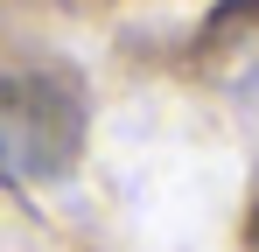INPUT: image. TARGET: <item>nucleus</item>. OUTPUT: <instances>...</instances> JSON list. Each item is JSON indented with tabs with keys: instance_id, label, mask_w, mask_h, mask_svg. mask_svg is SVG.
Instances as JSON below:
<instances>
[{
	"instance_id": "1",
	"label": "nucleus",
	"mask_w": 259,
	"mask_h": 252,
	"mask_svg": "<svg viewBox=\"0 0 259 252\" xmlns=\"http://www.w3.org/2000/svg\"><path fill=\"white\" fill-rule=\"evenodd\" d=\"M84 147V91L56 63H0V168L63 175Z\"/></svg>"
}]
</instances>
